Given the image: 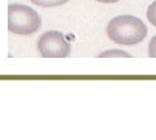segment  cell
Returning a JSON list of instances; mask_svg holds the SVG:
<instances>
[{
	"mask_svg": "<svg viewBox=\"0 0 156 140\" xmlns=\"http://www.w3.org/2000/svg\"><path fill=\"white\" fill-rule=\"evenodd\" d=\"M147 19L152 26L156 27V0L147 8Z\"/></svg>",
	"mask_w": 156,
	"mask_h": 140,
	"instance_id": "5b68a950",
	"label": "cell"
},
{
	"mask_svg": "<svg viewBox=\"0 0 156 140\" xmlns=\"http://www.w3.org/2000/svg\"><path fill=\"white\" fill-rule=\"evenodd\" d=\"M98 3H103V4H112V3H118L119 0H96Z\"/></svg>",
	"mask_w": 156,
	"mask_h": 140,
	"instance_id": "ba28073f",
	"label": "cell"
},
{
	"mask_svg": "<svg viewBox=\"0 0 156 140\" xmlns=\"http://www.w3.org/2000/svg\"><path fill=\"white\" fill-rule=\"evenodd\" d=\"M30 2L37 5V7H43V8H52V7H59L69 2V0H30Z\"/></svg>",
	"mask_w": 156,
	"mask_h": 140,
	"instance_id": "277c9868",
	"label": "cell"
},
{
	"mask_svg": "<svg viewBox=\"0 0 156 140\" xmlns=\"http://www.w3.org/2000/svg\"><path fill=\"white\" fill-rule=\"evenodd\" d=\"M148 57L156 58V35L150 40L148 44Z\"/></svg>",
	"mask_w": 156,
	"mask_h": 140,
	"instance_id": "52a82bcc",
	"label": "cell"
},
{
	"mask_svg": "<svg viewBox=\"0 0 156 140\" xmlns=\"http://www.w3.org/2000/svg\"><path fill=\"white\" fill-rule=\"evenodd\" d=\"M37 52L44 58H65L71 53V45L59 31H47L37 41Z\"/></svg>",
	"mask_w": 156,
	"mask_h": 140,
	"instance_id": "3957f363",
	"label": "cell"
},
{
	"mask_svg": "<svg viewBox=\"0 0 156 140\" xmlns=\"http://www.w3.org/2000/svg\"><path fill=\"white\" fill-rule=\"evenodd\" d=\"M41 27V18L36 10L23 4H9L8 30L20 36H30Z\"/></svg>",
	"mask_w": 156,
	"mask_h": 140,
	"instance_id": "7a4b0ae2",
	"label": "cell"
},
{
	"mask_svg": "<svg viewBox=\"0 0 156 140\" xmlns=\"http://www.w3.org/2000/svg\"><path fill=\"white\" fill-rule=\"evenodd\" d=\"M106 32L115 44L130 46L144 40L147 36V26L134 15L122 14L116 15L108 22Z\"/></svg>",
	"mask_w": 156,
	"mask_h": 140,
	"instance_id": "6da1fadb",
	"label": "cell"
},
{
	"mask_svg": "<svg viewBox=\"0 0 156 140\" xmlns=\"http://www.w3.org/2000/svg\"><path fill=\"white\" fill-rule=\"evenodd\" d=\"M99 57H130V54L122 50H107L99 54Z\"/></svg>",
	"mask_w": 156,
	"mask_h": 140,
	"instance_id": "8992f818",
	"label": "cell"
}]
</instances>
